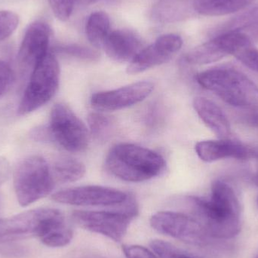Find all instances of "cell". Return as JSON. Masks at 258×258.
<instances>
[{
	"label": "cell",
	"mask_w": 258,
	"mask_h": 258,
	"mask_svg": "<svg viewBox=\"0 0 258 258\" xmlns=\"http://www.w3.org/2000/svg\"><path fill=\"white\" fill-rule=\"evenodd\" d=\"M150 247L158 258H194L172 244L163 240H152Z\"/></svg>",
	"instance_id": "obj_24"
},
{
	"label": "cell",
	"mask_w": 258,
	"mask_h": 258,
	"mask_svg": "<svg viewBox=\"0 0 258 258\" xmlns=\"http://www.w3.org/2000/svg\"><path fill=\"white\" fill-rule=\"evenodd\" d=\"M54 51L60 54L72 56L82 60H95L99 57L98 53L92 48L79 45H63L56 47Z\"/></svg>",
	"instance_id": "obj_25"
},
{
	"label": "cell",
	"mask_w": 258,
	"mask_h": 258,
	"mask_svg": "<svg viewBox=\"0 0 258 258\" xmlns=\"http://www.w3.org/2000/svg\"><path fill=\"white\" fill-rule=\"evenodd\" d=\"M83 3H86V4H90V3H94L95 2L98 1V0H83Z\"/></svg>",
	"instance_id": "obj_31"
},
{
	"label": "cell",
	"mask_w": 258,
	"mask_h": 258,
	"mask_svg": "<svg viewBox=\"0 0 258 258\" xmlns=\"http://www.w3.org/2000/svg\"><path fill=\"white\" fill-rule=\"evenodd\" d=\"M86 258H100L98 257H86Z\"/></svg>",
	"instance_id": "obj_33"
},
{
	"label": "cell",
	"mask_w": 258,
	"mask_h": 258,
	"mask_svg": "<svg viewBox=\"0 0 258 258\" xmlns=\"http://www.w3.org/2000/svg\"><path fill=\"white\" fill-rule=\"evenodd\" d=\"M128 198V194L119 189L95 185L69 188L51 196L56 203L76 206H120Z\"/></svg>",
	"instance_id": "obj_9"
},
{
	"label": "cell",
	"mask_w": 258,
	"mask_h": 258,
	"mask_svg": "<svg viewBox=\"0 0 258 258\" xmlns=\"http://www.w3.org/2000/svg\"><path fill=\"white\" fill-rule=\"evenodd\" d=\"M47 129L50 141L70 153H82L89 147V129L66 104H56L52 107Z\"/></svg>",
	"instance_id": "obj_7"
},
{
	"label": "cell",
	"mask_w": 258,
	"mask_h": 258,
	"mask_svg": "<svg viewBox=\"0 0 258 258\" xmlns=\"http://www.w3.org/2000/svg\"><path fill=\"white\" fill-rule=\"evenodd\" d=\"M138 213L135 200L128 197L121 209L110 211L77 210L73 219L79 227L92 233L120 242L128 232L131 222Z\"/></svg>",
	"instance_id": "obj_5"
},
{
	"label": "cell",
	"mask_w": 258,
	"mask_h": 258,
	"mask_svg": "<svg viewBox=\"0 0 258 258\" xmlns=\"http://www.w3.org/2000/svg\"><path fill=\"white\" fill-rule=\"evenodd\" d=\"M45 209H34L11 218H0V239L24 235L36 236Z\"/></svg>",
	"instance_id": "obj_16"
},
{
	"label": "cell",
	"mask_w": 258,
	"mask_h": 258,
	"mask_svg": "<svg viewBox=\"0 0 258 258\" xmlns=\"http://www.w3.org/2000/svg\"><path fill=\"white\" fill-rule=\"evenodd\" d=\"M215 38L227 55H233L251 71L258 72V50L246 34L227 30Z\"/></svg>",
	"instance_id": "obj_14"
},
{
	"label": "cell",
	"mask_w": 258,
	"mask_h": 258,
	"mask_svg": "<svg viewBox=\"0 0 258 258\" xmlns=\"http://www.w3.org/2000/svg\"><path fill=\"white\" fill-rule=\"evenodd\" d=\"M195 150L199 157L206 162L224 159H248L256 158L257 153L239 141L228 139L200 141L196 144Z\"/></svg>",
	"instance_id": "obj_13"
},
{
	"label": "cell",
	"mask_w": 258,
	"mask_h": 258,
	"mask_svg": "<svg viewBox=\"0 0 258 258\" xmlns=\"http://www.w3.org/2000/svg\"><path fill=\"white\" fill-rule=\"evenodd\" d=\"M110 21L106 12L100 11L92 13L86 22V36L89 42L97 48H102L106 38L110 33Z\"/></svg>",
	"instance_id": "obj_22"
},
{
	"label": "cell",
	"mask_w": 258,
	"mask_h": 258,
	"mask_svg": "<svg viewBox=\"0 0 258 258\" xmlns=\"http://www.w3.org/2000/svg\"><path fill=\"white\" fill-rule=\"evenodd\" d=\"M195 218L211 238L230 239L241 230L240 204L233 189L224 182L212 183L209 200L190 197Z\"/></svg>",
	"instance_id": "obj_1"
},
{
	"label": "cell",
	"mask_w": 258,
	"mask_h": 258,
	"mask_svg": "<svg viewBox=\"0 0 258 258\" xmlns=\"http://www.w3.org/2000/svg\"><path fill=\"white\" fill-rule=\"evenodd\" d=\"M257 258H258V256H257Z\"/></svg>",
	"instance_id": "obj_35"
},
{
	"label": "cell",
	"mask_w": 258,
	"mask_h": 258,
	"mask_svg": "<svg viewBox=\"0 0 258 258\" xmlns=\"http://www.w3.org/2000/svg\"><path fill=\"white\" fill-rule=\"evenodd\" d=\"M256 158H257V159H258V151H257V156H256Z\"/></svg>",
	"instance_id": "obj_34"
},
{
	"label": "cell",
	"mask_w": 258,
	"mask_h": 258,
	"mask_svg": "<svg viewBox=\"0 0 258 258\" xmlns=\"http://www.w3.org/2000/svg\"><path fill=\"white\" fill-rule=\"evenodd\" d=\"M15 80V74L10 65L0 59V98L10 89Z\"/></svg>",
	"instance_id": "obj_28"
},
{
	"label": "cell",
	"mask_w": 258,
	"mask_h": 258,
	"mask_svg": "<svg viewBox=\"0 0 258 258\" xmlns=\"http://www.w3.org/2000/svg\"><path fill=\"white\" fill-rule=\"evenodd\" d=\"M255 0H194V12L204 16H224L243 10Z\"/></svg>",
	"instance_id": "obj_19"
},
{
	"label": "cell",
	"mask_w": 258,
	"mask_h": 258,
	"mask_svg": "<svg viewBox=\"0 0 258 258\" xmlns=\"http://www.w3.org/2000/svg\"><path fill=\"white\" fill-rule=\"evenodd\" d=\"M102 48L109 57L122 63L132 61L143 48L141 39L134 32L116 30L110 32Z\"/></svg>",
	"instance_id": "obj_15"
},
{
	"label": "cell",
	"mask_w": 258,
	"mask_h": 258,
	"mask_svg": "<svg viewBox=\"0 0 258 258\" xmlns=\"http://www.w3.org/2000/svg\"><path fill=\"white\" fill-rule=\"evenodd\" d=\"M227 56L216 38L198 45L186 54L185 60L194 65L215 63Z\"/></svg>",
	"instance_id": "obj_21"
},
{
	"label": "cell",
	"mask_w": 258,
	"mask_h": 258,
	"mask_svg": "<svg viewBox=\"0 0 258 258\" xmlns=\"http://www.w3.org/2000/svg\"><path fill=\"white\" fill-rule=\"evenodd\" d=\"M48 3L57 19L66 21L71 18L75 0H48Z\"/></svg>",
	"instance_id": "obj_27"
},
{
	"label": "cell",
	"mask_w": 258,
	"mask_h": 258,
	"mask_svg": "<svg viewBox=\"0 0 258 258\" xmlns=\"http://www.w3.org/2000/svg\"><path fill=\"white\" fill-rule=\"evenodd\" d=\"M88 124L91 135L101 141H104L110 136L114 126V122L110 116L100 113L89 114Z\"/></svg>",
	"instance_id": "obj_23"
},
{
	"label": "cell",
	"mask_w": 258,
	"mask_h": 258,
	"mask_svg": "<svg viewBox=\"0 0 258 258\" xmlns=\"http://www.w3.org/2000/svg\"><path fill=\"white\" fill-rule=\"evenodd\" d=\"M13 180L17 200L23 207L49 195L56 185L51 165L39 156L21 160L14 171Z\"/></svg>",
	"instance_id": "obj_4"
},
{
	"label": "cell",
	"mask_w": 258,
	"mask_h": 258,
	"mask_svg": "<svg viewBox=\"0 0 258 258\" xmlns=\"http://www.w3.org/2000/svg\"><path fill=\"white\" fill-rule=\"evenodd\" d=\"M150 225L158 233L185 243L206 245L209 235L194 217L174 212H159L150 218Z\"/></svg>",
	"instance_id": "obj_8"
},
{
	"label": "cell",
	"mask_w": 258,
	"mask_h": 258,
	"mask_svg": "<svg viewBox=\"0 0 258 258\" xmlns=\"http://www.w3.org/2000/svg\"><path fill=\"white\" fill-rule=\"evenodd\" d=\"M194 107L198 116L208 128L220 139H227L230 136V125L225 113L213 101L203 97L194 100Z\"/></svg>",
	"instance_id": "obj_17"
},
{
	"label": "cell",
	"mask_w": 258,
	"mask_h": 258,
	"mask_svg": "<svg viewBox=\"0 0 258 258\" xmlns=\"http://www.w3.org/2000/svg\"><path fill=\"white\" fill-rule=\"evenodd\" d=\"M183 45L178 35H162L154 43L142 48L129 63L127 72L137 74L169 61Z\"/></svg>",
	"instance_id": "obj_12"
},
{
	"label": "cell",
	"mask_w": 258,
	"mask_h": 258,
	"mask_svg": "<svg viewBox=\"0 0 258 258\" xmlns=\"http://www.w3.org/2000/svg\"><path fill=\"white\" fill-rule=\"evenodd\" d=\"M51 29L43 21H35L29 26L18 54V63L23 74L33 72L48 54Z\"/></svg>",
	"instance_id": "obj_10"
},
{
	"label": "cell",
	"mask_w": 258,
	"mask_h": 258,
	"mask_svg": "<svg viewBox=\"0 0 258 258\" xmlns=\"http://www.w3.org/2000/svg\"><path fill=\"white\" fill-rule=\"evenodd\" d=\"M122 251L126 258H158L148 248L137 245H125Z\"/></svg>",
	"instance_id": "obj_29"
},
{
	"label": "cell",
	"mask_w": 258,
	"mask_h": 258,
	"mask_svg": "<svg viewBox=\"0 0 258 258\" xmlns=\"http://www.w3.org/2000/svg\"><path fill=\"white\" fill-rule=\"evenodd\" d=\"M51 168L56 184L77 181L83 178L86 171L83 162L70 156L57 158Z\"/></svg>",
	"instance_id": "obj_20"
},
{
	"label": "cell",
	"mask_w": 258,
	"mask_h": 258,
	"mask_svg": "<svg viewBox=\"0 0 258 258\" xmlns=\"http://www.w3.org/2000/svg\"><path fill=\"white\" fill-rule=\"evenodd\" d=\"M257 203H258V200H257Z\"/></svg>",
	"instance_id": "obj_36"
},
{
	"label": "cell",
	"mask_w": 258,
	"mask_h": 258,
	"mask_svg": "<svg viewBox=\"0 0 258 258\" xmlns=\"http://www.w3.org/2000/svg\"><path fill=\"white\" fill-rule=\"evenodd\" d=\"M254 183H255L256 184H257L258 186V172H257V174H256L255 177H254Z\"/></svg>",
	"instance_id": "obj_32"
},
{
	"label": "cell",
	"mask_w": 258,
	"mask_h": 258,
	"mask_svg": "<svg viewBox=\"0 0 258 258\" xmlns=\"http://www.w3.org/2000/svg\"><path fill=\"white\" fill-rule=\"evenodd\" d=\"M60 83V67L55 55L48 52L30 74L18 109L19 116H25L43 107L57 93Z\"/></svg>",
	"instance_id": "obj_6"
},
{
	"label": "cell",
	"mask_w": 258,
	"mask_h": 258,
	"mask_svg": "<svg viewBox=\"0 0 258 258\" xmlns=\"http://www.w3.org/2000/svg\"><path fill=\"white\" fill-rule=\"evenodd\" d=\"M150 82L141 81L113 89L94 94L91 105L98 111L110 112L122 110L144 101L153 92Z\"/></svg>",
	"instance_id": "obj_11"
},
{
	"label": "cell",
	"mask_w": 258,
	"mask_h": 258,
	"mask_svg": "<svg viewBox=\"0 0 258 258\" xmlns=\"http://www.w3.org/2000/svg\"><path fill=\"white\" fill-rule=\"evenodd\" d=\"M19 18L11 11H0V42L7 39L16 30Z\"/></svg>",
	"instance_id": "obj_26"
},
{
	"label": "cell",
	"mask_w": 258,
	"mask_h": 258,
	"mask_svg": "<svg viewBox=\"0 0 258 258\" xmlns=\"http://www.w3.org/2000/svg\"><path fill=\"white\" fill-rule=\"evenodd\" d=\"M192 10V3L188 0H160L153 7L152 17L158 22L170 24L189 18Z\"/></svg>",
	"instance_id": "obj_18"
},
{
	"label": "cell",
	"mask_w": 258,
	"mask_h": 258,
	"mask_svg": "<svg viewBox=\"0 0 258 258\" xmlns=\"http://www.w3.org/2000/svg\"><path fill=\"white\" fill-rule=\"evenodd\" d=\"M164 158L153 150L132 144L114 146L105 165L110 174L127 182L146 181L160 175L165 168Z\"/></svg>",
	"instance_id": "obj_2"
},
{
	"label": "cell",
	"mask_w": 258,
	"mask_h": 258,
	"mask_svg": "<svg viewBox=\"0 0 258 258\" xmlns=\"http://www.w3.org/2000/svg\"><path fill=\"white\" fill-rule=\"evenodd\" d=\"M9 171H10V168H9V162L4 158L0 157V189L9 178ZM0 205H1V200H0Z\"/></svg>",
	"instance_id": "obj_30"
},
{
	"label": "cell",
	"mask_w": 258,
	"mask_h": 258,
	"mask_svg": "<svg viewBox=\"0 0 258 258\" xmlns=\"http://www.w3.org/2000/svg\"><path fill=\"white\" fill-rule=\"evenodd\" d=\"M197 80L229 105L258 110V87L242 72L231 68H212L197 74Z\"/></svg>",
	"instance_id": "obj_3"
}]
</instances>
